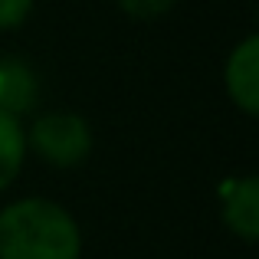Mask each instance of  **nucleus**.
Masks as SVG:
<instances>
[{
	"mask_svg": "<svg viewBox=\"0 0 259 259\" xmlns=\"http://www.w3.org/2000/svg\"><path fill=\"white\" fill-rule=\"evenodd\" d=\"M79 227L50 200H20L0 213V259H79Z\"/></svg>",
	"mask_w": 259,
	"mask_h": 259,
	"instance_id": "f257e3e1",
	"label": "nucleus"
},
{
	"mask_svg": "<svg viewBox=\"0 0 259 259\" xmlns=\"http://www.w3.org/2000/svg\"><path fill=\"white\" fill-rule=\"evenodd\" d=\"M30 145L36 148V154L43 161H50V164L76 167V164L85 161L89 148H92V135H89V125L79 115L53 112V115H43V118L30 128Z\"/></svg>",
	"mask_w": 259,
	"mask_h": 259,
	"instance_id": "f03ea898",
	"label": "nucleus"
},
{
	"mask_svg": "<svg viewBox=\"0 0 259 259\" xmlns=\"http://www.w3.org/2000/svg\"><path fill=\"white\" fill-rule=\"evenodd\" d=\"M227 92L246 115L259 112V39L246 36L227 59Z\"/></svg>",
	"mask_w": 259,
	"mask_h": 259,
	"instance_id": "7ed1b4c3",
	"label": "nucleus"
},
{
	"mask_svg": "<svg viewBox=\"0 0 259 259\" xmlns=\"http://www.w3.org/2000/svg\"><path fill=\"white\" fill-rule=\"evenodd\" d=\"M39 99V79L23 59L0 56V112H33Z\"/></svg>",
	"mask_w": 259,
	"mask_h": 259,
	"instance_id": "20e7f679",
	"label": "nucleus"
},
{
	"mask_svg": "<svg viewBox=\"0 0 259 259\" xmlns=\"http://www.w3.org/2000/svg\"><path fill=\"white\" fill-rule=\"evenodd\" d=\"M220 197H223V217H227L230 230L253 243L259 233V184H256V177L227 181Z\"/></svg>",
	"mask_w": 259,
	"mask_h": 259,
	"instance_id": "39448f33",
	"label": "nucleus"
},
{
	"mask_svg": "<svg viewBox=\"0 0 259 259\" xmlns=\"http://www.w3.org/2000/svg\"><path fill=\"white\" fill-rule=\"evenodd\" d=\"M23 128H20L17 115L0 112V190L20 174V164H23Z\"/></svg>",
	"mask_w": 259,
	"mask_h": 259,
	"instance_id": "423d86ee",
	"label": "nucleus"
},
{
	"mask_svg": "<svg viewBox=\"0 0 259 259\" xmlns=\"http://www.w3.org/2000/svg\"><path fill=\"white\" fill-rule=\"evenodd\" d=\"M121 10L132 13V17L138 20H151V17H161V13H167L174 7V0H118Z\"/></svg>",
	"mask_w": 259,
	"mask_h": 259,
	"instance_id": "0eeeda50",
	"label": "nucleus"
},
{
	"mask_svg": "<svg viewBox=\"0 0 259 259\" xmlns=\"http://www.w3.org/2000/svg\"><path fill=\"white\" fill-rule=\"evenodd\" d=\"M33 10V0H0V30L20 26Z\"/></svg>",
	"mask_w": 259,
	"mask_h": 259,
	"instance_id": "6e6552de",
	"label": "nucleus"
}]
</instances>
